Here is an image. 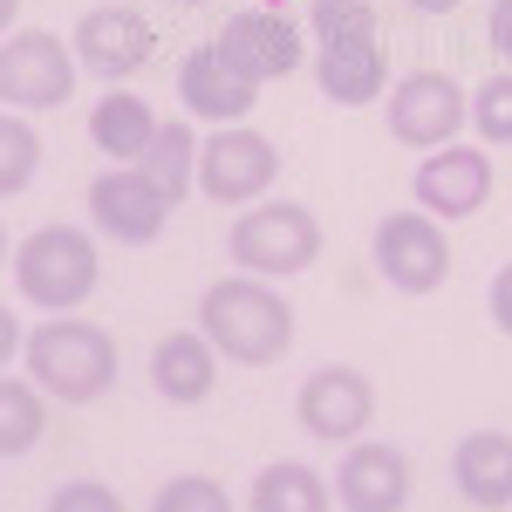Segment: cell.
Instances as JSON below:
<instances>
[{"instance_id": "8", "label": "cell", "mask_w": 512, "mask_h": 512, "mask_svg": "<svg viewBox=\"0 0 512 512\" xmlns=\"http://www.w3.org/2000/svg\"><path fill=\"white\" fill-rule=\"evenodd\" d=\"M280 178V151L260 137V130H246V123H226L205 151H198V192L219 198V205H246V198H260L267 185Z\"/></svg>"}, {"instance_id": "11", "label": "cell", "mask_w": 512, "mask_h": 512, "mask_svg": "<svg viewBox=\"0 0 512 512\" xmlns=\"http://www.w3.org/2000/svg\"><path fill=\"white\" fill-rule=\"evenodd\" d=\"M485 198H492V158L472 144H437L417 164V205L431 219H472Z\"/></svg>"}, {"instance_id": "5", "label": "cell", "mask_w": 512, "mask_h": 512, "mask_svg": "<svg viewBox=\"0 0 512 512\" xmlns=\"http://www.w3.org/2000/svg\"><path fill=\"white\" fill-rule=\"evenodd\" d=\"M76 89V55L55 35H7L0 41V110H55Z\"/></svg>"}, {"instance_id": "22", "label": "cell", "mask_w": 512, "mask_h": 512, "mask_svg": "<svg viewBox=\"0 0 512 512\" xmlns=\"http://www.w3.org/2000/svg\"><path fill=\"white\" fill-rule=\"evenodd\" d=\"M35 437H41V396H35V383L0 376V458L35 451Z\"/></svg>"}, {"instance_id": "21", "label": "cell", "mask_w": 512, "mask_h": 512, "mask_svg": "<svg viewBox=\"0 0 512 512\" xmlns=\"http://www.w3.org/2000/svg\"><path fill=\"white\" fill-rule=\"evenodd\" d=\"M137 171H144V178H151V185L178 205V198H185V185L198 178V144L185 137V123H158V137H151V151L137 158Z\"/></svg>"}, {"instance_id": "19", "label": "cell", "mask_w": 512, "mask_h": 512, "mask_svg": "<svg viewBox=\"0 0 512 512\" xmlns=\"http://www.w3.org/2000/svg\"><path fill=\"white\" fill-rule=\"evenodd\" d=\"M315 82L328 103H376L383 96V48H376V35L328 41L315 55Z\"/></svg>"}, {"instance_id": "13", "label": "cell", "mask_w": 512, "mask_h": 512, "mask_svg": "<svg viewBox=\"0 0 512 512\" xmlns=\"http://www.w3.org/2000/svg\"><path fill=\"white\" fill-rule=\"evenodd\" d=\"M335 499L349 512H403L410 499V458L383 444V437H362L342 451V472H335Z\"/></svg>"}, {"instance_id": "4", "label": "cell", "mask_w": 512, "mask_h": 512, "mask_svg": "<svg viewBox=\"0 0 512 512\" xmlns=\"http://www.w3.org/2000/svg\"><path fill=\"white\" fill-rule=\"evenodd\" d=\"M233 260L239 274H260V280H287L301 274V267H315L321 253V219L308 205H294V198H280V205H253L246 219H233Z\"/></svg>"}, {"instance_id": "6", "label": "cell", "mask_w": 512, "mask_h": 512, "mask_svg": "<svg viewBox=\"0 0 512 512\" xmlns=\"http://www.w3.org/2000/svg\"><path fill=\"white\" fill-rule=\"evenodd\" d=\"M465 117H472V96L444 76V69H417V76H403L390 89V110H383L390 137H396V144H410V151H437V144H451Z\"/></svg>"}, {"instance_id": "28", "label": "cell", "mask_w": 512, "mask_h": 512, "mask_svg": "<svg viewBox=\"0 0 512 512\" xmlns=\"http://www.w3.org/2000/svg\"><path fill=\"white\" fill-rule=\"evenodd\" d=\"M492 321L512 335V267H499V274H492Z\"/></svg>"}, {"instance_id": "9", "label": "cell", "mask_w": 512, "mask_h": 512, "mask_svg": "<svg viewBox=\"0 0 512 512\" xmlns=\"http://www.w3.org/2000/svg\"><path fill=\"white\" fill-rule=\"evenodd\" d=\"M294 417H301V431L321 437V444H349V437L369 431V417H376V390H369V376L362 369H315L301 396H294Z\"/></svg>"}, {"instance_id": "30", "label": "cell", "mask_w": 512, "mask_h": 512, "mask_svg": "<svg viewBox=\"0 0 512 512\" xmlns=\"http://www.w3.org/2000/svg\"><path fill=\"white\" fill-rule=\"evenodd\" d=\"M14 349H21V328H14V308H0V369H7Z\"/></svg>"}, {"instance_id": "31", "label": "cell", "mask_w": 512, "mask_h": 512, "mask_svg": "<svg viewBox=\"0 0 512 512\" xmlns=\"http://www.w3.org/2000/svg\"><path fill=\"white\" fill-rule=\"evenodd\" d=\"M410 7H417V14H451L458 0H410Z\"/></svg>"}, {"instance_id": "17", "label": "cell", "mask_w": 512, "mask_h": 512, "mask_svg": "<svg viewBox=\"0 0 512 512\" xmlns=\"http://www.w3.org/2000/svg\"><path fill=\"white\" fill-rule=\"evenodd\" d=\"M451 478H458V492L485 512L512 506V437L506 431H472L458 444V458H451Z\"/></svg>"}, {"instance_id": "1", "label": "cell", "mask_w": 512, "mask_h": 512, "mask_svg": "<svg viewBox=\"0 0 512 512\" xmlns=\"http://www.w3.org/2000/svg\"><path fill=\"white\" fill-rule=\"evenodd\" d=\"M198 335L226 355V362H239V369H267V362H280L287 342H294V308L280 301L274 280L233 274V280H219V287H205V301H198Z\"/></svg>"}, {"instance_id": "29", "label": "cell", "mask_w": 512, "mask_h": 512, "mask_svg": "<svg viewBox=\"0 0 512 512\" xmlns=\"http://www.w3.org/2000/svg\"><path fill=\"white\" fill-rule=\"evenodd\" d=\"M492 55L512 62V0H492Z\"/></svg>"}, {"instance_id": "12", "label": "cell", "mask_w": 512, "mask_h": 512, "mask_svg": "<svg viewBox=\"0 0 512 512\" xmlns=\"http://www.w3.org/2000/svg\"><path fill=\"white\" fill-rule=\"evenodd\" d=\"M219 55H226L246 82H274L301 62V28H294L287 14H274V7H246V14H233V21L219 28Z\"/></svg>"}, {"instance_id": "27", "label": "cell", "mask_w": 512, "mask_h": 512, "mask_svg": "<svg viewBox=\"0 0 512 512\" xmlns=\"http://www.w3.org/2000/svg\"><path fill=\"white\" fill-rule=\"evenodd\" d=\"M48 512H123V499L110 485H96V478H76V485H62L48 499Z\"/></svg>"}, {"instance_id": "15", "label": "cell", "mask_w": 512, "mask_h": 512, "mask_svg": "<svg viewBox=\"0 0 512 512\" xmlns=\"http://www.w3.org/2000/svg\"><path fill=\"white\" fill-rule=\"evenodd\" d=\"M178 96H185V110H192V117L233 123L239 110H253L260 82H246L233 62L219 55V41H212V48H192V55H185V69H178Z\"/></svg>"}, {"instance_id": "24", "label": "cell", "mask_w": 512, "mask_h": 512, "mask_svg": "<svg viewBox=\"0 0 512 512\" xmlns=\"http://www.w3.org/2000/svg\"><path fill=\"white\" fill-rule=\"evenodd\" d=\"M308 28H315L321 48H328V41H362V35H376V7H369V0H315Z\"/></svg>"}, {"instance_id": "33", "label": "cell", "mask_w": 512, "mask_h": 512, "mask_svg": "<svg viewBox=\"0 0 512 512\" xmlns=\"http://www.w3.org/2000/svg\"><path fill=\"white\" fill-rule=\"evenodd\" d=\"M178 7H205V0H178Z\"/></svg>"}, {"instance_id": "18", "label": "cell", "mask_w": 512, "mask_h": 512, "mask_svg": "<svg viewBox=\"0 0 512 512\" xmlns=\"http://www.w3.org/2000/svg\"><path fill=\"white\" fill-rule=\"evenodd\" d=\"M151 137H158V110H151L144 96H130V89H110V96L89 110V144H96L103 158L137 164L151 151Z\"/></svg>"}, {"instance_id": "34", "label": "cell", "mask_w": 512, "mask_h": 512, "mask_svg": "<svg viewBox=\"0 0 512 512\" xmlns=\"http://www.w3.org/2000/svg\"><path fill=\"white\" fill-rule=\"evenodd\" d=\"M0 260H7V233H0Z\"/></svg>"}, {"instance_id": "25", "label": "cell", "mask_w": 512, "mask_h": 512, "mask_svg": "<svg viewBox=\"0 0 512 512\" xmlns=\"http://www.w3.org/2000/svg\"><path fill=\"white\" fill-rule=\"evenodd\" d=\"M151 512H233V499H226V485L219 478H171L158 499H151Z\"/></svg>"}, {"instance_id": "2", "label": "cell", "mask_w": 512, "mask_h": 512, "mask_svg": "<svg viewBox=\"0 0 512 512\" xmlns=\"http://www.w3.org/2000/svg\"><path fill=\"white\" fill-rule=\"evenodd\" d=\"M28 376H35V390L62 396V403H96L117 383V342L96 321L55 315L28 335Z\"/></svg>"}, {"instance_id": "32", "label": "cell", "mask_w": 512, "mask_h": 512, "mask_svg": "<svg viewBox=\"0 0 512 512\" xmlns=\"http://www.w3.org/2000/svg\"><path fill=\"white\" fill-rule=\"evenodd\" d=\"M14 7H21V0H0V35H7V21H14Z\"/></svg>"}, {"instance_id": "7", "label": "cell", "mask_w": 512, "mask_h": 512, "mask_svg": "<svg viewBox=\"0 0 512 512\" xmlns=\"http://www.w3.org/2000/svg\"><path fill=\"white\" fill-rule=\"evenodd\" d=\"M376 274L396 294H437L451 274V239L431 212H390L376 226Z\"/></svg>"}, {"instance_id": "10", "label": "cell", "mask_w": 512, "mask_h": 512, "mask_svg": "<svg viewBox=\"0 0 512 512\" xmlns=\"http://www.w3.org/2000/svg\"><path fill=\"white\" fill-rule=\"evenodd\" d=\"M89 219L110 239H123V246H151V239L164 233V219H171V198H164L137 164H117V171H103V178L89 185Z\"/></svg>"}, {"instance_id": "3", "label": "cell", "mask_w": 512, "mask_h": 512, "mask_svg": "<svg viewBox=\"0 0 512 512\" xmlns=\"http://www.w3.org/2000/svg\"><path fill=\"white\" fill-rule=\"evenodd\" d=\"M96 246L89 233L76 226H41V233L21 239V253H14V287H21V301H35L48 315H69L82 308L89 294H96Z\"/></svg>"}, {"instance_id": "16", "label": "cell", "mask_w": 512, "mask_h": 512, "mask_svg": "<svg viewBox=\"0 0 512 512\" xmlns=\"http://www.w3.org/2000/svg\"><path fill=\"white\" fill-rule=\"evenodd\" d=\"M151 383H158L164 403H205L212 383H219V349L198 328H178L151 349Z\"/></svg>"}, {"instance_id": "26", "label": "cell", "mask_w": 512, "mask_h": 512, "mask_svg": "<svg viewBox=\"0 0 512 512\" xmlns=\"http://www.w3.org/2000/svg\"><path fill=\"white\" fill-rule=\"evenodd\" d=\"M472 123H478L485 144H512V69H506V76H492L472 96Z\"/></svg>"}, {"instance_id": "20", "label": "cell", "mask_w": 512, "mask_h": 512, "mask_svg": "<svg viewBox=\"0 0 512 512\" xmlns=\"http://www.w3.org/2000/svg\"><path fill=\"white\" fill-rule=\"evenodd\" d=\"M328 478L308 472V465H267V472L253 478V512H328Z\"/></svg>"}, {"instance_id": "23", "label": "cell", "mask_w": 512, "mask_h": 512, "mask_svg": "<svg viewBox=\"0 0 512 512\" xmlns=\"http://www.w3.org/2000/svg\"><path fill=\"white\" fill-rule=\"evenodd\" d=\"M35 164H41V137L21 117L0 110V198L28 192V185H35Z\"/></svg>"}, {"instance_id": "14", "label": "cell", "mask_w": 512, "mask_h": 512, "mask_svg": "<svg viewBox=\"0 0 512 512\" xmlns=\"http://www.w3.org/2000/svg\"><path fill=\"white\" fill-rule=\"evenodd\" d=\"M76 62L89 76H130L151 62V21L137 7H89L76 21Z\"/></svg>"}]
</instances>
